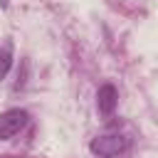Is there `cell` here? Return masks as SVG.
<instances>
[{
  "label": "cell",
  "instance_id": "cell-4",
  "mask_svg": "<svg viewBox=\"0 0 158 158\" xmlns=\"http://www.w3.org/2000/svg\"><path fill=\"white\" fill-rule=\"evenodd\" d=\"M10 64H12V52H10V47H0V79H5Z\"/></svg>",
  "mask_w": 158,
  "mask_h": 158
},
{
  "label": "cell",
  "instance_id": "cell-3",
  "mask_svg": "<svg viewBox=\"0 0 158 158\" xmlns=\"http://www.w3.org/2000/svg\"><path fill=\"white\" fill-rule=\"evenodd\" d=\"M116 101H118V94H116L114 84H104V86H99V94H96V109H99V114H104V116L114 114Z\"/></svg>",
  "mask_w": 158,
  "mask_h": 158
},
{
  "label": "cell",
  "instance_id": "cell-1",
  "mask_svg": "<svg viewBox=\"0 0 158 158\" xmlns=\"http://www.w3.org/2000/svg\"><path fill=\"white\" fill-rule=\"evenodd\" d=\"M91 153L94 156H101V158H111V156H118L128 148V141L121 136V133H106V136H99L91 141Z\"/></svg>",
  "mask_w": 158,
  "mask_h": 158
},
{
  "label": "cell",
  "instance_id": "cell-2",
  "mask_svg": "<svg viewBox=\"0 0 158 158\" xmlns=\"http://www.w3.org/2000/svg\"><path fill=\"white\" fill-rule=\"evenodd\" d=\"M25 123H27V111H22V109H10V111L0 114V138L2 141L12 138L15 133L22 131Z\"/></svg>",
  "mask_w": 158,
  "mask_h": 158
}]
</instances>
